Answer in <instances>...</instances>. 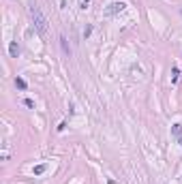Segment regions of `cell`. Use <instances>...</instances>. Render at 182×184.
I'll use <instances>...</instances> for the list:
<instances>
[{"label": "cell", "instance_id": "9c48e42d", "mask_svg": "<svg viewBox=\"0 0 182 184\" xmlns=\"http://www.w3.org/2000/svg\"><path fill=\"white\" fill-rule=\"evenodd\" d=\"M24 105H26V107H34V101H32V99H26Z\"/></svg>", "mask_w": 182, "mask_h": 184}, {"label": "cell", "instance_id": "8fae6325", "mask_svg": "<svg viewBox=\"0 0 182 184\" xmlns=\"http://www.w3.org/2000/svg\"><path fill=\"white\" fill-rule=\"evenodd\" d=\"M180 146H182V139H180Z\"/></svg>", "mask_w": 182, "mask_h": 184}, {"label": "cell", "instance_id": "277c9868", "mask_svg": "<svg viewBox=\"0 0 182 184\" xmlns=\"http://www.w3.org/2000/svg\"><path fill=\"white\" fill-rule=\"evenodd\" d=\"M60 47H62V51L67 54V56H71V45L67 43V36L64 34H60Z\"/></svg>", "mask_w": 182, "mask_h": 184}, {"label": "cell", "instance_id": "7a4b0ae2", "mask_svg": "<svg viewBox=\"0 0 182 184\" xmlns=\"http://www.w3.org/2000/svg\"><path fill=\"white\" fill-rule=\"evenodd\" d=\"M126 4L124 2H112L109 4V9L105 11V15H114V13H120V11H124Z\"/></svg>", "mask_w": 182, "mask_h": 184}, {"label": "cell", "instance_id": "3957f363", "mask_svg": "<svg viewBox=\"0 0 182 184\" xmlns=\"http://www.w3.org/2000/svg\"><path fill=\"white\" fill-rule=\"evenodd\" d=\"M9 54H11V58H17V56H19V45H17V41H11V43H9Z\"/></svg>", "mask_w": 182, "mask_h": 184}, {"label": "cell", "instance_id": "8992f818", "mask_svg": "<svg viewBox=\"0 0 182 184\" xmlns=\"http://www.w3.org/2000/svg\"><path fill=\"white\" fill-rule=\"evenodd\" d=\"M15 86H17L19 90H26V88H28V84H26L21 77H15Z\"/></svg>", "mask_w": 182, "mask_h": 184}, {"label": "cell", "instance_id": "30bf717a", "mask_svg": "<svg viewBox=\"0 0 182 184\" xmlns=\"http://www.w3.org/2000/svg\"><path fill=\"white\" fill-rule=\"evenodd\" d=\"M88 2H90V0H81V4H84V7H86V4H88Z\"/></svg>", "mask_w": 182, "mask_h": 184}, {"label": "cell", "instance_id": "ba28073f", "mask_svg": "<svg viewBox=\"0 0 182 184\" xmlns=\"http://www.w3.org/2000/svg\"><path fill=\"white\" fill-rule=\"evenodd\" d=\"M172 131H174V135H180V133H182V124H174Z\"/></svg>", "mask_w": 182, "mask_h": 184}, {"label": "cell", "instance_id": "52a82bcc", "mask_svg": "<svg viewBox=\"0 0 182 184\" xmlns=\"http://www.w3.org/2000/svg\"><path fill=\"white\" fill-rule=\"evenodd\" d=\"M178 73H180L178 67H174V69H172V82H178Z\"/></svg>", "mask_w": 182, "mask_h": 184}, {"label": "cell", "instance_id": "6da1fadb", "mask_svg": "<svg viewBox=\"0 0 182 184\" xmlns=\"http://www.w3.org/2000/svg\"><path fill=\"white\" fill-rule=\"evenodd\" d=\"M30 17L34 21V28L43 34V32L47 30V19H45V15L41 13V9H39L37 4H30Z\"/></svg>", "mask_w": 182, "mask_h": 184}, {"label": "cell", "instance_id": "5b68a950", "mask_svg": "<svg viewBox=\"0 0 182 184\" xmlns=\"http://www.w3.org/2000/svg\"><path fill=\"white\" fill-rule=\"evenodd\" d=\"M45 169H47V165L41 163V165H37L34 169H32V174H34V176H41V174H45Z\"/></svg>", "mask_w": 182, "mask_h": 184}]
</instances>
